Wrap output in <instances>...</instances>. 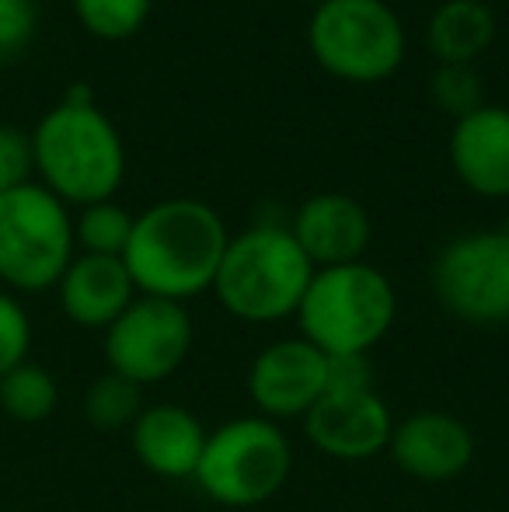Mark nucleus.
<instances>
[{"mask_svg":"<svg viewBox=\"0 0 509 512\" xmlns=\"http://www.w3.org/2000/svg\"><path fill=\"white\" fill-rule=\"evenodd\" d=\"M227 223L199 199H161L136 213L126 244V269L140 297L185 300L213 290L220 258L227 251Z\"/></svg>","mask_w":509,"mask_h":512,"instance_id":"f257e3e1","label":"nucleus"},{"mask_svg":"<svg viewBox=\"0 0 509 512\" xmlns=\"http://www.w3.org/2000/svg\"><path fill=\"white\" fill-rule=\"evenodd\" d=\"M32 164L56 199L67 206L105 203L126 178V147L119 129L95 102H60L28 133Z\"/></svg>","mask_w":509,"mask_h":512,"instance_id":"f03ea898","label":"nucleus"},{"mask_svg":"<svg viewBox=\"0 0 509 512\" xmlns=\"http://www.w3.org/2000/svg\"><path fill=\"white\" fill-rule=\"evenodd\" d=\"M311 276L314 265L290 227L255 223L227 241L213 293L220 307L238 321L276 324L297 314Z\"/></svg>","mask_w":509,"mask_h":512,"instance_id":"7ed1b4c3","label":"nucleus"},{"mask_svg":"<svg viewBox=\"0 0 509 512\" xmlns=\"http://www.w3.org/2000/svg\"><path fill=\"white\" fill-rule=\"evenodd\" d=\"M300 338L325 356H370L398 317L391 279L370 262L314 269L297 307Z\"/></svg>","mask_w":509,"mask_h":512,"instance_id":"20e7f679","label":"nucleus"},{"mask_svg":"<svg viewBox=\"0 0 509 512\" xmlns=\"http://www.w3.org/2000/svg\"><path fill=\"white\" fill-rule=\"evenodd\" d=\"M293 471V443L279 422L262 415L231 418L206 436L192 474L199 492L227 509H255L283 492Z\"/></svg>","mask_w":509,"mask_h":512,"instance_id":"39448f33","label":"nucleus"},{"mask_svg":"<svg viewBox=\"0 0 509 512\" xmlns=\"http://www.w3.org/2000/svg\"><path fill=\"white\" fill-rule=\"evenodd\" d=\"M74 255V216L46 185L25 182L0 196V283L18 293L56 290Z\"/></svg>","mask_w":509,"mask_h":512,"instance_id":"423d86ee","label":"nucleus"},{"mask_svg":"<svg viewBox=\"0 0 509 512\" xmlns=\"http://www.w3.org/2000/svg\"><path fill=\"white\" fill-rule=\"evenodd\" d=\"M307 46L332 77L377 84L405 60V28L384 0H321L307 25Z\"/></svg>","mask_w":509,"mask_h":512,"instance_id":"0eeeda50","label":"nucleus"},{"mask_svg":"<svg viewBox=\"0 0 509 512\" xmlns=\"http://www.w3.org/2000/svg\"><path fill=\"white\" fill-rule=\"evenodd\" d=\"M192 317L185 304L161 297H136L105 328V363L136 387L171 380L192 352Z\"/></svg>","mask_w":509,"mask_h":512,"instance_id":"6e6552de","label":"nucleus"},{"mask_svg":"<svg viewBox=\"0 0 509 512\" xmlns=\"http://www.w3.org/2000/svg\"><path fill=\"white\" fill-rule=\"evenodd\" d=\"M433 290L447 314L468 324L509 321V230L454 237L436 255Z\"/></svg>","mask_w":509,"mask_h":512,"instance_id":"1a4fd4ad","label":"nucleus"},{"mask_svg":"<svg viewBox=\"0 0 509 512\" xmlns=\"http://www.w3.org/2000/svg\"><path fill=\"white\" fill-rule=\"evenodd\" d=\"M328 356L307 338H279L265 345L248 370V398L269 422H290L311 411L325 394Z\"/></svg>","mask_w":509,"mask_h":512,"instance_id":"9d476101","label":"nucleus"},{"mask_svg":"<svg viewBox=\"0 0 509 512\" xmlns=\"http://www.w3.org/2000/svg\"><path fill=\"white\" fill-rule=\"evenodd\" d=\"M387 457L401 474L422 485H443L457 481L475 460V436L468 422L450 411H415V415L394 422Z\"/></svg>","mask_w":509,"mask_h":512,"instance_id":"9b49d317","label":"nucleus"},{"mask_svg":"<svg viewBox=\"0 0 509 512\" xmlns=\"http://www.w3.org/2000/svg\"><path fill=\"white\" fill-rule=\"evenodd\" d=\"M304 432L318 453L346 464H360L377 453H387L394 432V415L387 401L374 391L325 394L304 415Z\"/></svg>","mask_w":509,"mask_h":512,"instance_id":"f8f14e48","label":"nucleus"},{"mask_svg":"<svg viewBox=\"0 0 509 512\" xmlns=\"http://www.w3.org/2000/svg\"><path fill=\"white\" fill-rule=\"evenodd\" d=\"M290 234L297 237L314 269H332V265L363 262L374 241V223L353 196L318 192L293 213Z\"/></svg>","mask_w":509,"mask_h":512,"instance_id":"ddd939ff","label":"nucleus"},{"mask_svg":"<svg viewBox=\"0 0 509 512\" xmlns=\"http://www.w3.org/2000/svg\"><path fill=\"white\" fill-rule=\"evenodd\" d=\"M454 175L482 199L509 196V108L489 105L454 122L450 133Z\"/></svg>","mask_w":509,"mask_h":512,"instance_id":"4468645a","label":"nucleus"},{"mask_svg":"<svg viewBox=\"0 0 509 512\" xmlns=\"http://www.w3.org/2000/svg\"><path fill=\"white\" fill-rule=\"evenodd\" d=\"M206 425L199 415H192L182 405H150L140 411V418L129 429V443H133V457L140 467H147L157 478H192L199 467L206 446Z\"/></svg>","mask_w":509,"mask_h":512,"instance_id":"2eb2a0df","label":"nucleus"},{"mask_svg":"<svg viewBox=\"0 0 509 512\" xmlns=\"http://www.w3.org/2000/svg\"><path fill=\"white\" fill-rule=\"evenodd\" d=\"M60 307L77 328H109L140 293L123 258L74 255L67 272L56 283Z\"/></svg>","mask_w":509,"mask_h":512,"instance_id":"dca6fc26","label":"nucleus"},{"mask_svg":"<svg viewBox=\"0 0 509 512\" xmlns=\"http://www.w3.org/2000/svg\"><path fill=\"white\" fill-rule=\"evenodd\" d=\"M496 39V14L485 0H447L429 18V49L440 63H471L489 53Z\"/></svg>","mask_w":509,"mask_h":512,"instance_id":"f3484780","label":"nucleus"},{"mask_svg":"<svg viewBox=\"0 0 509 512\" xmlns=\"http://www.w3.org/2000/svg\"><path fill=\"white\" fill-rule=\"evenodd\" d=\"M0 408L11 422L39 425L60 408V384L42 363H21L0 377Z\"/></svg>","mask_w":509,"mask_h":512,"instance_id":"a211bd4d","label":"nucleus"},{"mask_svg":"<svg viewBox=\"0 0 509 512\" xmlns=\"http://www.w3.org/2000/svg\"><path fill=\"white\" fill-rule=\"evenodd\" d=\"M133 223L136 216L116 199L81 206V213L74 216V244L81 248V255L123 258L129 237H133Z\"/></svg>","mask_w":509,"mask_h":512,"instance_id":"6ab92c4d","label":"nucleus"},{"mask_svg":"<svg viewBox=\"0 0 509 512\" xmlns=\"http://www.w3.org/2000/svg\"><path fill=\"white\" fill-rule=\"evenodd\" d=\"M143 387L133 380L119 377V373H102L84 394V415L98 432H123L133 429V422L143 411Z\"/></svg>","mask_w":509,"mask_h":512,"instance_id":"aec40b11","label":"nucleus"},{"mask_svg":"<svg viewBox=\"0 0 509 512\" xmlns=\"http://www.w3.org/2000/svg\"><path fill=\"white\" fill-rule=\"evenodd\" d=\"M150 4L154 0H74V14L95 39L119 42L147 25Z\"/></svg>","mask_w":509,"mask_h":512,"instance_id":"412c9836","label":"nucleus"},{"mask_svg":"<svg viewBox=\"0 0 509 512\" xmlns=\"http://www.w3.org/2000/svg\"><path fill=\"white\" fill-rule=\"evenodd\" d=\"M429 91H433L436 105L454 115V119H464V115H471L475 108L485 105L482 81H478L475 70L464 67V63H440Z\"/></svg>","mask_w":509,"mask_h":512,"instance_id":"4be33fe9","label":"nucleus"},{"mask_svg":"<svg viewBox=\"0 0 509 512\" xmlns=\"http://www.w3.org/2000/svg\"><path fill=\"white\" fill-rule=\"evenodd\" d=\"M28 352H32V317L11 290H0V377L28 363Z\"/></svg>","mask_w":509,"mask_h":512,"instance_id":"5701e85b","label":"nucleus"},{"mask_svg":"<svg viewBox=\"0 0 509 512\" xmlns=\"http://www.w3.org/2000/svg\"><path fill=\"white\" fill-rule=\"evenodd\" d=\"M32 140L18 126H0V196L28 182L32 175Z\"/></svg>","mask_w":509,"mask_h":512,"instance_id":"b1692460","label":"nucleus"},{"mask_svg":"<svg viewBox=\"0 0 509 512\" xmlns=\"http://www.w3.org/2000/svg\"><path fill=\"white\" fill-rule=\"evenodd\" d=\"M39 11L35 0H0V60L21 53L32 42Z\"/></svg>","mask_w":509,"mask_h":512,"instance_id":"393cba45","label":"nucleus"},{"mask_svg":"<svg viewBox=\"0 0 509 512\" xmlns=\"http://www.w3.org/2000/svg\"><path fill=\"white\" fill-rule=\"evenodd\" d=\"M360 391H374L370 356H328L325 394H360Z\"/></svg>","mask_w":509,"mask_h":512,"instance_id":"a878e982","label":"nucleus"},{"mask_svg":"<svg viewBox=\"0 0 509 512\" xmlns=\"http://www.w3.org/2000/svg\"><path fill=\"white\" fill-rule=\"evenodd\" d=\"M311 4H314V7H318V4H321V0H311Z\"/></svg>","mask_w":509,"mask_h":512,"instance_id":"bb28decb","label":"nucleus"},{"mask_svg":"<svg viewBox=\"0 0 509 512\" xmlns=\"http://www.w3.org/2000/svg\"><path fill=\"white\" fill-rule=\"evenodd\" d=\"M506 324H509V321H506Z\"/></svg>","mask_w":509,"mask_h":512,"instance_id":"cd10ccee","label":"nucleus"}]
</instances>
